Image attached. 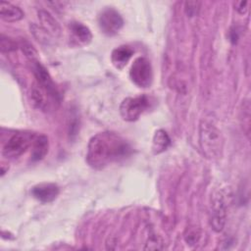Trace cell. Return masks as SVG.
I'll list each match as a JSON object with an SVG mask.
<instances>
[{
	"mask_svg": "<svg viewBox=\"0 0 251 251\" xmlns=\"http://www.w3.org/2000/svg\"><path fill=\"white\" fill-rule=\"evenodd\" d=\"M130 153L131 147L126 139L118 133L104 131L90 138L87 144L86 162L91 168L101 170L125 159Z\"/></svg>",
	"mask_w": 251,
	"mask_h": 251,
	"instance_id": "cell-1",
	"label": "cell"
},
{
	"mask_svg": "<svg viewBox=\"0 0 251 251\" xmlns=\"http://www.w3.org/2000/svg\"><path fill=\"white\" fill-rule=\"evenodd\" d=\"M199 144L203 154L210 160L218 159L223 151V135L212 114L205 116L199 125Z\"/></svg>",
	"mask_w": 251,
	"mask_h": 251,
	"instance_id": "cell-2",
	"label": "cell"
},
{
	"mask_svg": "<svg viewBox=\"0 0 251 251\" xmlns=\"http://www.w3.org/2000/svg\"><path fill=\"white\" fill-rule=\"evenodd\" d=\"M34 133L26 131H17L13 133L5 142L2 148V154L6 158H17L23 155L33 142Z\"/></svg>",
	"mask_w": 251,
	"mask_h": 251,
	"instance_id": "cell-3",
	"label": "cell"
},
{
	"mask_svg": "<svg viewBox=\"0 0 251 251\" xmlns=\"http://www.w3.org/2000/svg\"><path fill=\"white\" fill-rule=\"evenodd\" d=\"M150 99L146 95L126 97L120 105V114L126 122H134L149 108Z\"/></svg>",
	"mask_w": 251,
	"mask_h": 251,
	"instance_id": "cell-4",
	"label": "cell"
},
{
	"mask_svg": "<svg viewBox=\"0 0 251 251\" xmlns=\"http://www.w3.org/2000/svg\"><path fill=\"white\" fill-rule=\"evenodd\" d=\"M131 81L140 88H147L153 80V71L150 62L144 57L136 58L129 70Z\"/></svg>",
	"mask_w": 251,
	"mask_h": 251,
	"instance_id": "cell-5",
	"label": "cell"
},
{
	"mask_svg": "<svg viewBox=\"0 0 251 251\" xmlns=\"http://www.w3.org/2000/svg\"><path fill=\"white\" fill-rule=\"evenodd\" d=\"M226 219V200L223 190H219L213 194L211 202L210 224L216 232L224 229Z\"/></svg>",
	"mask_w": 251,
	"mask_h": 251,
	"instance_id": "cell-6",
	"label": "cell"
},
{
	"mask_svg": "<svg viewBox=\"0 0 251 251\" xmlns=\"http://www.w3.org/2000/svg\"><path fill=\"white\" fill-rule=\"evenodd\" d=\"M98 25L103 33L113 36L123 27L124 20L118 11L113 8H106L98 17Z\"/></svg>",
	"mask_w": 251,
	"mask_h": 251,
	"instance_id": "cell-7",
	"label": "cell"
},
{
	"mask_svg": "<svg viewBox=\"0 0 251 251\" xmlns=\"http://www.w3.org/2000/svg\"><path fill=\"white\" fill-rule=\"evenodd\" d=\"M32 72L35 77V82L43 87L46 91H48L56 99L60 100L59 92L55 86V83L53 82L50 74L39 61L32 62Z\"/></svg>",
	"mask_w": 251,
	"mask_h": 251,
	"instance_id": "cell-8",
	"label": "cell"
},
{
	"mask_svg": "<svg viewBox=\"0 0 251 251\" xmlns=\"http://www.w3.org/2000/svg\"><path fill=\"white\" fill-rule=\"evenodd\" d=\"M30 98L33 106L41 111H47L50 109L52 105H55V103L60 102V100L56 99L36 82H34L31 86Z\"/></svg>",
	"mask_w": 251,
	"mask_h": 251,
	"instance_id": "cell-9",
	"label": "cell"
},
{
	"mask_svg": "<svg viewBox=\"0 0 251 251\" xmlns=\"http://www.w3.org/2000/svg\"><path fill=\"white\" fill-rule=\"evenodd\" d=\"M60 189L57 184L51 182H42L36 184L31 189L32 196L42 203L52 202L59 195Z\"/></svg>",
	"mask_w": 251,
	"mask_h": 251,
	"instance_id": "cell-10",
	"label": "cell"
},
{
	"mask_svg": "<svg viewBox=\"0 0 251 251\" xmlns=\"http://www.w3.org/2000/svg\"><path fill=\"white\" fill-rule=\"evenodd\" d=\"M133 53L134 51L131 47L127 45H121L112 51L111 62L116 69L123 70L132 57Z\"/></svg>",
	"mask_w": 251,
	"mask_h": 251,
	"instance_id": "cell-11",
	"label": "cell"
},
{
	"mask_svg": "<svg viewBox=\"0 0 251 251\" xmlns=\"http://www.w3.org/2000/svg\"><path fill=\"white\" fill-rule=\"evenodd\" d=\"M0 18L8 23H15L24 18L22 9L10 2H0Z\"/></svg>",
	"mask_w": 251,
	"mask_h": 251,
	"instance_id": "cell-12",
	"label": "cell"
},
{
	"mask_svg": "<svg viewBox=\"0 0 251 251\" xmlns=\"http://www.w3.org/2000/svg\"><path fill=\"white\" fill-rule=\"evenodd\" d=\"M49 142L47 136L44 134H35L33 142L31 144V160L40 161L48 153Z\"/></svg>",
	"mask_w": 251,
	"mask_h": 251,
	"instance_id": "cell-13",
	"label": "cell"
},
{
	"mask_svg": "<svg viewBox=\"0 0 251 251\" xmlns=\"http://www.w3.org/2000/svg\"><path fill=\"white\" fill-rule=\"evenodd\" d=\"M38 19L40 21L41 26L45 32L52 34L54 36H58L61 32V27L55 18L45 10L38 11Z\"/></svg>",
	"mask_w": 251,
	"mask_h": 251,
	"instance_id": "cell-14",
	"label": "cell"
},
{
	"mask_svg": "<svg viewBox=\"0 0 251 251\" xmlns=\"http://www.w3.org/2000/svg\"><path fill=\"white\" fill-rule=\"evenodd\" d=\"M171 145V138L164 129L155 131L152 140V151L154 154H160L168 149Z\"/></svg>",
	"mask_w": 251,
	"mask_h": 251,
	"instance_id": "cell-15",
	"label": "cell"
},
{
	"mask_svg": "<svg viewBox=\"0 0 251 251\" xmlns=\"http://www.w3.org/2000/svg\"><path fill=\"white\" fill-rule=\"evenodd\" d=\"M70 29L72 31V33L74 34V36L81 43L83 44H87L91 41L92 39V33L90 31V29L81 23L78 22H73L70 24Z\"/></svg>",
	"mask_w": 251,
	"mask_h": 251,
	"instance_id": "cell-16",
	"label": "cell"
},
{
	"mask_svg": "<svg viewBox=\"0 0 251 251\" xmlns=\"http://www.w3.org/2000/svg\"><path fill=\"white\" fill-rule=\"evenodd\" d=\"M19 47L22 49L23 53L30 61V63L38 61L37 60V51L28 41H26L25 39H22L19 42Z\"/></svg>",
	"mask_w": 251,
	"mask_h": 251,
	"instance_id": "cell-17",
	"label": "cell"
},
{
	"mask_svg": "<svg viewBox=\"0 0 251 251\" xmlns=\"http://www.w3.org/2000/svg\"><path fill=\"white\" fill-rule=\"evenodd\" d=\"M19 44L12 38L1 34L0 36V49L3 53H8L17 50Z\"/></svg>",
	"mask_w": 251,
	"mask_h": 251,
	"instance_id": "cell-18",
	"label": "cell"
},
{
	"mask_svg": "<svg viewBox=\"0 0 251 251\" xmlns=\"http://www.w3.org/2000/svg\"><path fill=\"white\" fill-rule=\"evenodd\" d=\"M200 232L197 228H193V229H190L187 231V233L184 235V238H185V241L187 242V244H190V245H195L199 239H200Z\"/></svg>",
	"mask_w": 251,
	"mask_h": 251,
	"instance_id": "cell-19",
	"label": "cell"
},
{
	"mask_svg": "<svg viewBox=\"0 0 251 251\" xmlns=\"http://www.w3.org/2000/svg\"><path fill=\"white\" fill-rule=\"evenodd\" d=\"M197 5V2H185V11L189 17H192L196 14Z\"/></svg>",
	"mask_w": 251,
	"mask_h": 251,
	"instance_id": "cell-20",
	"label": "cell"
},
{
	"mask_svg": "<svg viewBox=\"0 0 251 251\" xmlns=\"http://www.w3.org/2000/svg\"><path fill=\"white\" fill-rule=\"evenodd\" d=\"M247 5H248L247 1H239V2L235 3V9L239 14L243 15L247 12V9H248Z\"/></svg>",
	"mask_w": 251,
	"mask_h": 251,
	"instance_id": "cell-21",
	"label": "cell"
}]
</instances>
